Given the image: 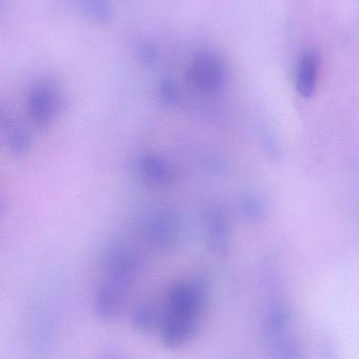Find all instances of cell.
<instances>
[{"mask_svg": "<svg viewBox=\"0 0 359 359\" xmlns=\"http://www.w3.org/2000/svg\"><path fill=\"white\" fill-rule=\"evenodd\" d=\"M189 78L200 90L217 92L227 81V69L217 55L200 53L192 62Z\"/></svg>", "mask_w": 359, "mask_h": 359, "instance_id": "2", "label": "cell"}, {"mask_svg": "<svg viewBox=\"0 0 359 359\" xmlns=\"http://www.w3.org/2000/svg\"><path fill=\"white\" fill-rule=\"evenodd\" d=\"M320 72V56L316 50L306 52L297 63L295 86L303 98L313 96L318 88Z\"/></svg>", "mask_w": 359, "mask_h": 359, "instance_id": "3", "label": "cell"}, {"mask_svg": "<svg viewBox=\"0 0 359 359\" xmlns=\"http://www.w3.org/2000/svg\"><path fill=\"white\" fill-rule=\"evenodd\" d=\"M86 10L90 11L97 20L103 21L109 18V6L103 0H89Z\"/></svg>", "mask_w": 359, "mask_h": 359, "instance_id": "5", "label": "cell"}, {"mask_svg": "<svg viewBox=\"0 0 359 359\" xmlns=\"http://www.w3.org/2000/svg\"><path fill=\"white\" fill-rule=\"evenodd\" d=\"M204 289L200 283H185L171 290L162 322V341L170 348L181 347L196 333L204 307Z\"/></svg>", "mask_w": 359, "mask_h": 359, "instance_id": "1", "label": "cell"}, {"mask_svg": "<svg viewBox=\"0 0 359 359\" xmlns=\"http://www.w3.org/2000/svg\"><path fill=\"white\" fill-rule=\"evenodd\" d=\"M160 314L157 310L149 304L139 306L133 314V323L136 328L141 330H151L156 325L162 322L160 320Z\"/></svg>", "mask_w": 359, "mask_h": 359, "instance_id": "4", "label": "cell"}]
</instances>
